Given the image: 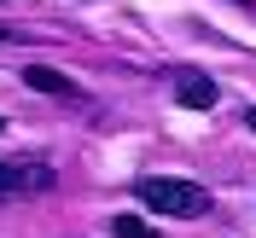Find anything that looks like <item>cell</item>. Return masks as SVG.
Wrapping results in <instances>:
<instances>
[{
  "instance_id": "6da1fadb",
  "label": "cell",
  "mask_w": 256,
  "mask_h": 238,
  "mask_svg": "<svg viewBox=\"0 0 256 238\" xmlns=\"http://www.w3.org/2000/svg\"><path fill=\"white\" fill-rule=\"evenodd\" d=\"M134 198L146 209H158V215H175V221H198L210 209V192L198 180H175V175H146L134 180Z\"/></svg>"
},
{
  "instance_id": "5b68a950",
  "label": "cell",
  "mask_w": 256,
  "mask_h": 238,
  "mask_svg": "<svg viewBox=\"0 0 256 238\" xmlns=\"http://www.w3.org/2000/svg\"><path fill=\"white\" fill-rule=\"evenodd\" d=\"M111 233H116V238H152V221H140V215H116Z\"/></svg>"
},
{
  "instance_id": "3957f363",
  "label": "cell",
  "mask_w": 256,
  "mask_h": 238,
  "mask_svg": "<svg viewBox=\"0 0 256 238\" xmlns=\"http://www.w3.org/2000/svg\"><path fill=\"white\" fill-rule=\"evenodd\" d=\"M175 99L186 105V111H216V81L198 76V70H180L175 76Z\"/></svg>"
},
{
  "instance_id": "52a82bcc",
  "label": "cell",
  "mask_w": 256,
  "mask_h": 238,
  "mask_svg": "<svg viewBox=\"0 0 256 238\" xmlns=\"http://www.w3.org/2000/svg\"><path fill=\"white\" fill-rule=\"evenodd\" d=\"M0 134H6V122H0Z\"/></svg>"
},
{
  "instance_id": "277c9868",
  "label": "cell",
  "mask_w": 256,
  "mask_h": 238,
  "mask_svg": "<svg viewBox=\"0 0 256 238\" xmlns=\"http://www.w3.org/2000/svg\"><path fill=\"white\" fill-rule=\"evenodd\" d=\"M24 87H35V93H52V99H76V81L58 76L52 64H24Z\"/></svg>"
},
{
  "instance_id": "7a4b0ae2",
  "label": "cell",
  "mask_w": 256,
  "mask_h": 238,
  "mask_svg": "<svg viewBox=\"0 0 256 238\" xmlns=\"http://www.w3.org/2000/svg\"><path fill=\"white\" fill-rule=\"evenodd\" d=\"M47 186H52V169H47V163H30V157L0 163V204H6V198H30V192H47Z\"/></svg>"
},
{
  "instance_id": "8992f818",
  "label": "cell",
  "mask_w": 256,
  "mask_h": 238,
  "mask_svg": "<svg viewBox=\"0 0 256 238\" xmlns=\"http://www.w3.org/2000/svg\"><path fill=\"white\" fill-rule=\"evenodd\" d=\"M6 35H12V29H6V23H0V41H6Z\"/></svg>"
}]
</instances>
